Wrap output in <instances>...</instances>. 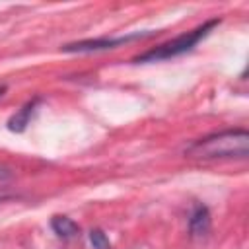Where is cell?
<instances>
[{"label": "cell", "instance_id": "52a82bcc", "mask_svg": "<svg viewBox=\"0 0 249 249\" xmlns=\"http://www.w3.org/2000/svg\"><path fill=\"white\" fill-rule=\"evenodd\" d=\"M89 243L93 249H111V243L107 239V235L101 230H91L89 231Z\"/></svg>", "mask_w": 249, "mask_h": 249}, {"label": "cell", "instance_id": "30bf717a", "mask_svg": "<svg viewBox=\"0 0 249 249\" xmlns=\"http://www.w3.org/2000/svg\"><path fill=\"white\" fill-rule=\"evenodd\" d=\"M4 91H6V88H0V95H2V93H4Z\"/></svg>", "mask_w": 249, "mask_h": 249}, {"label": "cell", "instance_id": "5b68a950", "mask_svg": "<svg viewBox=\"0 0 249 249\" xmlns=\"http://www.w3.org/2000/svg\"><path fill=\"white\" fill-rule=\"evenodd\" d=\"M37 103H39V97H35V99H31V101H27L16 115H12L10 117V121H8V128L10 130H14V132H21L27 124H29V121H31V115H33V111H35V107H37Z\"/></svg>", "mask_w": 249, "mask_h": 249}, {"label": "cell", "instance_id": "8992f818", "mask_svg": "<svg viewBox=\"0 0 249 249\" xmlns=\"http://www.w3.org/2000/svg\"><path fill=\"white\" fill-rule=\"evenodd\" d=\"M51 228H53V231H54L58 237H62V239H70V237H74V235L80 231L78 224H76L72 218H68V216H58V214L51 218Z\"/></svg>", "mask_w": 249, "mask_h": 249}, {"label": "cell", "instance_id": "ba28073f", "mask_svg": "<svg viewBox=\"0 0 249 249\" xmlns=\"http://www.w3.org/2000/svg\"><path fill=\"white\" fill-rule=\"evenodd\" d=\"M14 195H10V193H6V191H0V202H4V200H10Z\"/></svg>", "mask_w": 249, "mask_h": 249}, {"label": "cell", "instance_id": "6da1fadb", "mask_svg": "<svg viewBox=\"0 0 249 249\" xmlns=\"http://www.w3.org/2000/svg\"><path fill=\"white\" fill-rule=\"evenodd\" d=\"M249 152V132L245 128H228L195 140L185 148L189 160L210 161V160H231L247 158Z\"/></svg>", "mask_w": 249, "mask_h": 249}, {"label": "cell", "instance_id": "9c48e42d", "mask_svg": "<svg viewBox=\"0 0 249 249\" xmlns=\"http://www.w3.org/2000/svg\"><path fill=\"white\" fill-rule=\"evenodd\" d=\"M4 177H8V173H4V169H0V179H4Z\"/></svg>", "mask_w": 249, "mask_h": 249}, {"label": "cell", "instance_id": "277c9868", "mask_svg": "<svg viewBox=\"0 0 249 249\" xmlns=\"http://www.w3.org/2000/svg\"><path fill=\"white\" fill-rule=\"evenodd\" d=\"M210 224H212V218H210V210L204 206V204H195L193 212H191V218H189V231L191 235L198 237V235H206L208 230H210Z\"/></svg>", "mask_w": 249, "mask_h": 249}, {"label": "cell", "instance_id": "3957f363", "mask_svg": "<svg viewBox=\"0 0 249 249\" xmlns=\"http://www.w3.org/2000/svg\"><path fill=\"white\" fill-rule=\"evenodd\" d=\"M154 35V31L148 33H130V35H121V37H99V39H84V41H76V43H68L62 47L64 53H93V51H107V49H117L128 41L134 39H142V37H150Z\"/></svg>", "mask_w": 249, "mask_h": 249}, {"label": "cell", "instance_id": "7a4b0ae2", "mask_svg": "<svg viewBox=\"0 0 249 249\" xmlns=\"http://www.w3.org/2000/svg\"><path fill=\"white\" fill-rule=\"evenodd\" d=\"M218 23H220V19H216V18H214V19H208V21H204L202 25H198V27L187 31V33L177 35L175 39H171V41H167V43H161V45H158V47H154V49H150V51L138 54V56L134 58V62H158V60H167V58L179 56V54L191 51V49H193L200 39H204Z\"/></svg>", "mask_w": 249, "mask_h": 249}]
</instances>
